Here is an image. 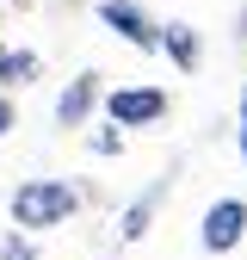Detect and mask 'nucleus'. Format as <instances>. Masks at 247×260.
<instances>
[{"label": "nucleus", "mask_w": 247, "mask_h": 260, "mask_svg": "<svg viewBox=\"0 0 247 260\" xmlns=\"http://www.w3.org/2000/svg\"><path fill=\"white\" fill-rule=\"evenodd\" d=\"M74 186L68 180H25L13 192V223L19 230H56V223H68L74 217Z\"/></svg>", "instance_id": "obj_1"}, {"label": "nucleus", "mask_w": 247, "mask_h": 260, "mask_svg": "<svg viewBox=\"0 0 247 260\" xmlns=\"http://www.w3.org/2000/svg\"><path fill=\"white\" fill-rule=\"evenodd\" d=\"M99 19L117 31L124 44H136V50H161V25H154L136 0H99Z\"/></svg>", "instance_id": "obj_2"}, {"label": "nucleus", "mask_w": 247, "mask_h": 260, "mask_svg": "<svg viewBox=\"0 0 247 260\" xmlns=\"http://www.w3.org/2000/svg\"><path fill=\"white\" fill-rule=\"evenodd\" d=\"M105 112H111V124L136 130V124H154V118L167 112V93L161 87H117L111 100H105Z\"/></svg>", "instance_id": "obj_3"}, {"label": "nucleus", "mask_w": 247, "mask_h": 260, "mask_svg": "<svg viewBox=\"0 0 247 260\" xmlns=\"http://www.w3.org/2000/svg\"><path fill=\"white\" fill-rule=\"evenodd\" d=\"M241 230H247V205H241V199H216V205L204 211V248H210V254H229V248L241 242Z\"/></svg>", "instance_id": "obj_4"}, {"label": "nucleus", "mask_w": 247, "mask_h": 260, "mask_svg": "<svg viewBox=\"0 0 247 260\" xmlns=\"http://www.w3.org/2000/svg\"><path fill=\"white\" fill-rule=\"evenodd\" d=\"M93 100H99V75L87 69V75H74L68 87H62V100H56V124H68V130H74V124H87Z\"/></svg>", "instance_id": "obj_5"}, {"label": "nucleus", "mask_w": 247, "mask_h": 260, "mask_svg": "<svg viewBox=\"0 0 247 260\" xmlns=\"http://www.w3.org/2000/svg\"><path fill=\"white\" fill-rule=\"evenodd\" d=\"M161 50H167V56L179 62L185 75H192V69H198V56H204V50H198V31L185 25V19H173V25H161Z\"/></svg>", "instance_id": "obj_6"}, {"label": "nucleus", "mask_w": 247, "mask_h": 260, "mask_svg": "<svg viewBox=\"0 0 247 260\" xmlns=\"http://www.w3.org/2000/svg\"><path fill=\"white\" fill-rule=\"evenodd\" d=\"M154 205H161V180H154V186L142 192V199H136L130 211H124V223H117V236H124V242H142V236H148V217H154Z\"/></svg>", "instance_id": "obj_7"}, {"label": "nucleus", "mask_w": 247, "mask_h": 260, "mask_svg": "<svg viewBox=\"0 0 247 260\" xmlns=\"http://www.w3.org/2000/svg\"><path fill=\"white\" fill-rule=\"evenodd\" d=\"M31 75H37V56H13L7 62V81H31Z\"/></svg>", "instance_id": "obj_8"}, {"label": "nucleus", "mask_w": 247, "mask_h": 260, "mask_svg": "<svg viewBox=\"0 0 247 260\" xmlns=\"http://www.w3.org/2000/svg\"><path fill=\"white\" fill-rule=\"evenodd\" d=\"M117 149H124V143L111 137V130H99V137H93V155H117Z\"/></svg>", "instance_id": "obj_9"}, {"label": "nucleus", "mask_w": 247, "mask_h": 260, "mask_svg": "<svg viewBox=\"0 0 247 260\" xmlns=\"http://www.w3.org/2000/svg\"><path fill=\"white\" fill-rule=\"evenodd\" d=\"M7 130H13V106L0 100V137H7Z\"/></svg>", "instance_id": "obj_10"}, {"label": "nucleus", "mask_w": 247, "mask_h": 260, "mask_svg": "<svg viewBox=\"0 0 247 260\" xmlns=\"http://www.w3.org/2000/svg\"><path fill=\"white\" fill-rule=\"evenodd\" d=\"M7 62H13V56H7V50H0V81H7Z\"/></svg>", "instance_id": "obj_11"}, {"label": "nucleus", "mask_w": 247, "mask_h": 260, "mask_svg": "<svg viewBox=\"0 0 247 260\" xmlns=\"http://www.w3.org/2000/svg\"><path fill=\"white\" fill-rule=\"evenodd\" d=\"M241 124H247V87H241Z\"/></svg>", "instance_id": "obj_12"}, {"label": "nucleus", "mask_w": 247, "mask_h": 260, "mask_svg": "<svg viewBox=\"0 0 247 260\" xmlns=\"http://www.w3.org/2000/svg\"><path fill=\"white\" fill-rule=\"evenodd\" d=\"M241 161H247V124H241Z\"/></svg>", "instance_id": "obj_13"}]
</instances>
